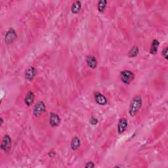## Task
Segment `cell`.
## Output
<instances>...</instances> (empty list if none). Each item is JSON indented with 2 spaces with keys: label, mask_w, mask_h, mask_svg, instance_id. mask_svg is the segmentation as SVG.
<instances>
[{
  "label": "cell",
  "mask_w": 168,
  "mask_h": 168,
  "mask_svg": "<svg viewBox=\"0 0 168 168\" xmlns=\"http://www.w3.org/2000/svg\"><path fill=\"white\" fill-rule=\"evenodd\" d=\"M142 105V99L139 95L133 97L129 108V114L131 117H135L139 111Z\"/></svg>",
  "instance_id": "1"
},
{
  "label": "cell",
  "mask_w": 168,
  "mask_h": 168,
  "mask_svg": "<svg viewBox=\"0 0 168 168\" xmlns=\"http://www.w3.org/2000/svg\"><path fill=\"white\" fill-rule=\"evenodd\" d=\"M121 80L124 84L129 85L135 79V74L128 70H125L120 72Z\"/></svg>",
  "instance_id": "2"
},
{
  "label": "cell",
  "mask_w": 168,
  "mask_h": 168,
  "mask_svg": "<svg viewBox=\"0 0 168 168\" xmlns=\"http://www.w3.org/2000/svg\"><path fill=\"white\" fill-rule=\"evenodd\" d=\"M46 107L44 101H38L33 107V114L35 117H38L45 112Z\"/></svg>",
  "instance_id": "3"
},
{
  "label": "cell",
  "mask_w": 168,
  "mask_h": 168,
  "mask_svg": "<svg viewBox=\"0 0 168 168\" xmlns=\"http://www.w3.org/2000/svg\"><path fill=\"white\" fill-rule=\"evenodd\" d=\"M11 146H12L11 138L10 137L9 135H5L3 137L2 139V142L1 144V149L2 150L4 151V152H9L10 150L11 149Z\"/></svg>",
  "instance_id": "4"
},
{
  "label": "cell",
  "mask_w": 168,
  "mask_h": 168,
  "mask_svg": "<svg viewBox=\"0 0 168 168\" xmlns=\"http://www.w3.org/2000/svg\"><path fill=\"white\" fill-rule=\"evenodd\" d=\"M17 37L16 31L12 28L9 29L5 36V41L7 44H11L13 42Z\"/></svg>",
  "instance_id": "5"
},
{
  "label": "cell",
  "mask_w": 168,
  "mask_h": 168,
  "mask_svg": "<svg viewBox=\"0 0 168 168\" xmlns=\"http://www.w3.org/2000/svg\"><path fill=\"white\" fill-rule=\"evenodd\" d=\"M61 118L59 116L54 112H51L50 113V117H49V124L52 128H56L58 127L61 124Z\"/></svg>",
  "instance_id": "6"
},
{
  "label": "cell",
  "mask_w": 168,
  "mask_h": 168,
  "mask_svg": "<svg viewBox=\"0 0 168 168\" xmlns=\"http://www.w3.org/2000/svg\"><path fill=\"white\" fill-rule=\"evenodd\" d=\"M94 98L95 102L101 106H104L108 103V100L106 96L99 92H95L94 93Z\"/></svg>",
  "instance_id": "7"
},
{
  "label": "cell",
  "mask_w": 168,
  "mask_h": 168,
  "mask_svg": "<svg viewBox=\"0 0 168 168\" xmlns=\"http://www.w3.org/2000/svg\"><path fill=\"white\" fill-rule=\"evenodd\" d=\"M36 75V70L33 66H30L24 72V78L28 81H32Z\"/></svg>",
  "instance_id": "8"
},
{
  "label": "cell",
  "mask_w": 168,
  "mask_h": 168,
  "mask_svg": "<svg viewBox=\"0 0 168 168\" xmlns=\"http://www.w3.org/2000/svg\"><path fill=\"white\" fill-rule=\"evenodd\" d=\"M128 120L127 119L122 117V118H120L119 120L118 123H117V132L119 134H122L124 133L125 130L127 129L128 128Z\"/></svg>",
  "instance_id": "9"
},
{
  "label": "cell",
  "mask_w": 168,
  "mask_h": 168,
  "mask_svg": "<svg viewBox=\"0 0 168 168\" xmlns=\"http://www.w3.org/2000/svg\"><path fill=\"white\" fill-rule=\"evenodd\" d=\"M86 63L87 66L91 69H95L97 66V61L95 57L93 55H88L86 57Z\"/></svg>",
  "instance_id": "10"
},
{
  "label": "cell",
  "mask_w": 168,
  "mask_h": 168,
  "mask_svg": "<svg viewBox=\"0 0 168 168\" xmlns=\"http://www.w3.org/2000/svg\"><path fill=\"white\" fill-rule=\"evenodd\" d=\"M34 98H35L34 93H33V92L31 91H28L26 94V97H25V99H24L25 104H26L28 107H30L33 103Z\"/></svg>",
  "instance_id": "11"
},
{
  "label": "cell",
  "mask_w": 168,
  "mask_h": 168,
  "mask_svg": "<svg viewBox=\"0 0 168 168\" xmlns=\"http://www.w3.org/2000/svg\"><path fill=\"white\" fill-rule=\"evenodd\" d=\"M80 146H81V141L79 139V138L78 137H74L72 139V141H71V144H70L71 149L74 151L77 150L79 149Z\"/></svg>",
  "instance_id": "12"
},
{
  "label": "cell",
  "mask_w": 168,
  "mask_h": 168,
  "mask_svg": "<svg viewBox=\"0 0 168 168\" xmlns=\"http://www.w3.org/2000/svg\"><path fill=\"white\" fill-rule=\"evenodd\" d=\"M82 2L80 1H76L75 2L72 7H71V11L73 14H78V12L81 11L82 9Z\"/></svg>",
  "instance_id": "13"
},
{
  "label": "cell",
  "mask_w": 168,
  "mask_h": 168,
  "mask_svg": "<svg viewBox=\"0 0 168 168\" xmlns=\"http://www.w3.org/2000/svg\"><path fill=\"white\" fill-rule=\"evenodd\" d=\"M159 45V42L158 40H154L152 41V43L151 44V47L150 49V53L151 54H156L158 52V49Z\"/></svg>",
  "instance_id": "14"
},
{
  "label": "cell",
  "mask_w": 168,
  "mask_h": 168,
  "mask_svg": "<svg viewBox=\"0 0 168 168\" xmlns=\"http://www.w3.org/2000/svg\"><path fill=\"white\" fill-rule=\"evenodd\" d=\"M139 53V48L137 45H134L128 52V57L130 58L136 57Z\"/></svg>",
  "instance_id": "15"
},
{
  "label": "cell",
  "mask_w": 168,
  "mask_h": 168,
  "mask_svg": "<svg viewBox=\"0 0 168 168\" xmlns=\"http://www.w3.org/2000/svg\"><path fill=\"white\" fill-rule=\"evenodd\" d=\"M108 2L107 0H103V1H99L97 3V10L99 12H103L106 9Z\"/></svg>",
  "instance_id": "16"
},
{
  "label": "cell",
  "mask_w": 168,
  "mask_h": 168,
  "mask_svg": "<svg viewBox=\"0 0 168 168\" xmlns=\"http://www.w3.org/2000/svg\"><path fill=\"white\" fill-rule=\"evenodd\" d=\"M167 53H168V47H165L162 49V57L165 58L166 60L168 59V56H167Z\"/></svg>",
  "instance_id": "17"
},
{
  "label": "cell",
  "mask_w": 168,
  "mask_h": 168,
  "mask_svg": "<svg viewBox=\"0 0 168 168\" xmlns=\"http://www.w3.org/2000/svg\"><path fill=\"white\" fill-rule=\"evenodd\" d=\"M89 122H90V124H91V125H96V124H98L99 121H98L97 119L96 118V117H92L91 118V120H90V121H89Z\"/></svg>",
  "instance_id": "18"
},
{
  "label": "cell",
  "mask_w": 168,
  "mask_h": 168,
  "mask_svg": "<svg viewBox=\"0 0 168 168\" xmlns=\"http://www.w3.org/2000/svg\"><path fill=\"white\" fill-rule=\"evenodd\" d=\"M95 167V165L93 162H88L85 165V167L86 168H93V167Z\"/></svg>",
  "instance_id": "19"
},
{
  "label": "cell",
  "mask_w": 168,
  "mask_h": 168,
  "mask_svg": "<svg viewBox=\"0 0 168 168\" xmlns=\"http://www.w3.org/2000/svg\"><path fill=\"white\" fill-rule=\"evenodd\" d=\"M56 155V152L55 151H54V150H51V151H49V153H48V156L50 157V158H53L54 157V156Z\"/></svg>",
  "instance_id": "20"
},
{
  "label": "cell",
  "mask_w": 168,
  "mask_h": 168,
  "mask_svg": "<svg viewBox=\"0 0 168 168\" xmlns=\"http://www.w3.org/2000/svg\"><path fill=\"white\" fill-rule=\"evenodd\" d=\"M0 120H1V124H0V125H2L3 123V120L2 117H1V118H0Z\"/></svg>",
  "instance_id": "21"
}]
</instances>
